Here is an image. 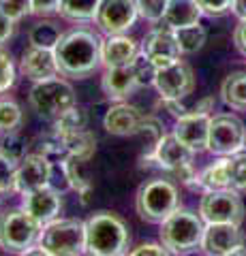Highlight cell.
<instances>
[{
	"label": "cell",
	"instance_id": "35",
	"mask_svg": "<svg viewBox=\"0 0 246 256\" xmlns=\"http://www.w3.org/2000/svg\"><path fill=\"white\" fill-rule=\"evenodd\" d=\"M133 70H135V79H137V86H152V84H154L156 66L152 64V60L146 58L144 54H137V58L133 60Z\"/></svg>",
	"mask_w": 246,
	"mask_h": 256
},
{
	"label": "cell",
	"instance_id": "24",
	"mask_svg": "<svg viewBox=\"0 0 246 256\" xmlns=\"http://www.w3.org/2000/svg\"><path fill=\"white\" fill-rule=\"evenodd\" d=\"M62 146H65L67 154H75L82 158H92L94 150H97V137L88 130V128H82V130H73V132H62L58 134Z\"/></svg>",
	"mask_w": 246,
	"mask_h": 256
},
{
	"label": "cell",
	"instance_id": "21",
	"mask_svg": "<svg viewBox=\"0 0 246 256\" xmlns=\"http://www.w3.org/2000/svg\"><path fill=\"white\" fill-rule=\"evenodd\" d=\"M135 88H137V79H135L133 64H129V66H109L103 75V92L109 100H124Z\"/></svg>",
	"mask_w": 246,
	"mask_h": 256
},
{
	"label": "cell",
	"instance_id": "28",
	"mask_svg": "<svg viewBox=\"0 0 246 256\" xmlns=\"http://www.w3.org/2000/svg\"><path fill=\"white\" fill-rule=\"evenodd\" d=\"M60 36H62V32L54 22H37L28 32L30 45L43 47V50H54L58 45Z\"/></svg>",
	"mask_w": 246,
	"mask_h": 256
},
{
	"label": "cell",
	"instance_id": "44",
	"mask_svg": "<svg viewBox=\"0 0 246 256\" xmlns=\"http://www.w3.org/2000/svg\"><path fill=\"white\" fill-rule=\"evenodd\" d=\"M233 41H235V47L240 50V54L246 56V20H240V24L235 26Z\"/></svg>",
	"mask_w": 246,
	"mask_h": 256
},
{
	"label": "cell",
	"instance_id": "33",
	"mask_svg": "<svg viewBox=\"0 0 246 256\" xmlns=\"http://www.w3.org/2000/svg\"><path fill=\"white\" fill-rule=\"evenodd\" d=\"M229 166V188L233 190H246V154L237 152L227 158Z\"/></svg>",
	"mask_w": 246,
	"mask_h": 256
},
{
	"label": "cell",
	"instance_id": "17",
	"mask_svg": "<svg viewBox=\"0 0 246 256\" xmlns=\"http://www.w3.org/2000/svg\"><path fill=\"white\" fill-rule=\"evenodd\" d=\"M20 70L28 79H33V82H41V79L56 77L58 64H56L54 50H43V47L30 45L28 50L24 52V56H22Z\"/></svg>",
	"mask_w": 246,
	"mask_h": 256
},
{
	"label": "cell",
	"instance_id": "27",
	"mask_svg": "<svg viewBox=\"0 0 246 256\" xmlns=\"http://www.w3.org/2000/svg\"><path fill=\"white\" fill-rule=\"evenodd\" d=\"M99 4L101 0H60L58 13L62 18L73 20V22H88V20H94Z\"/></svg>",
	"mask_w": 246,
	"mask_h": 256
},
{
	"label": "cell",
	"instance_id": "26",
	"mask_svg": "<svg viewBox=\"0 0 246 256\" xmlns=\"http://www.w3.org/2000/svg\"><path fill=\"white\" fill-rule=\"evenodd\" d=\"M201 190H220V188H229V166H227V158H220L216 162H212L210 166L199 173L197 178Z\"/></svg>",
	"mask_w": 246,
	"mask_h": 256
},
{
	"label": "cell",
	"instance_id": "23",
	"mask_svg": "<svg viewBox=\"0 0 246 256\" xmlns=\"http://www.w3.org/2000/svg\"><path fill=\"white\" fill-rule=\"evenodd\" d=\"M201 18V9L197 4V0H167L163 13V22L165 26H169L171 30L184 28V26H193Z\"/></svg>",
	"mask_w": 246,
	"mask_h": 256
},
{
	"label": "cell",
	"instance_id": "42",
	"mask_svg": "<svg viewBox=\"0 0 246 256\" xmlns=\"http://www.w3.org/2000/svg\"><path fill=\"white\" fill-rule=\"evenodd\" d=\"M13 30H15V20H11L9 15H5L0 11V43L9 41L13 36Z\"/></svg>",
	"mask_w": 246,
	"mask_h": 256
},
{
	"label": "cell",
	"instance_id": "43",
	"mask_svg": "<svg viewBox=\"0 0 246 256\" xmlns=\"http://www.w3.org/2000/svg\"><path fill=\"white\" fill-rule=\"evenodd\" d=\"M133 256H146V254H154V256H161V254H167V248H165L163 244L156 246V244H141L139 248H135V250H131Z\"/></svg>",
	"mask_w": 246,
	"mask_h": 256
},
{
	"label": "cell",
	"instance_id": "39",
	"mask_svg": "<svg viewBox=\"0 0 246 256\" xmlns=\"http://www.w3.org/2000/svg\"><path fill=\"white\" fill-rule=\"evenodd\" d=\"M0 11L18 22L30 13V0H0Z\"/></svg>",
	"mask_w": 246,
	"mask_h": 256
},
{
	"label": "cell",
	"instance_id": "4",
	"mask_svg": "<svg viewBox=\"0 0 246 256\" xmlns=\"http://www.w3.org/2000/svg\"><path fill=\"white\" fill-rule=\"evenodd\" d=\"M178 188L169 180H150L141 184L135 198L139 218L152 224H161L165 218H169L178 210Z\"/></svg>",
	"mask_w": 246,
	"mask_h": 256
},
{
	"label": "cell",
	"instance_id": "5",
	"mask_svg": "<svg viewBox=\"0 0 246 256\" xmlns=\"http://www.w3.org/2000/svg\"><path fill=\"white\" fill-rule=\"evenodd\" d=\"M45 254L75 256L86 252V222L82 220H52L47 222L39 237Z\"/></svg>",
	"mask_w": 246,
	"mask_h": 256
},
{
	"label": "cell",
	"instance_id": "19",
	"mask_svg": "<svg viewBox=\"0 0 246 256\" xmlns=\"http://www.w3.org/2000/svg\"><path fill=\"white\" fill-rule=\"evenodd\" d=\"M137 54H139V47L131 36L109 34V38L103 41V47H101V62L105 64V68L129 66L137 58Z\"/></svg>",
	"mask_w": 246,
	"mask_h": 256
},
{
	"label": "cell",
	"instance_id": "10",
	"mask_svg": "<svg viewBox=\"0 0 246 256\" xmlns=\"http://www.w3.org/2000/svg\"><path fill=\"white\" fill-rule=\"evenodd\" d=\"M201 250L214 256L246 254V239L240 230V224H225V222L208 224L203 230Z\"/></svg>",
	"mask_w": 246,
	"mask_h": 256
},
{
	"label": "cell",
	"instance_id": "22",
	"mask_svg": "<svg viewBox=\"0 0 246 256\" xmlns=\"http://www.w3.org/2000/svg\"><path fill=\"white\" fill-rule=\"evenodd\" d=\"M62 175L69 182V186L77 190L82 194V201L88 203V194H90V171H88V158L69 154L62 160Z\"/></svg>",
	"mask_w": 246,
	"mask_h": 256
},
{
	"label": "cell",
	"instance_id": "20",
	"mask_svg": "<svg viewBox=\"0 0 246 256\" xmlns=\"http://www.w3.org/2000/svg\"><path fill=\"white\" fill-rule=\"evenodd\" d=\"M193 156H195V152L188 150L173 132L163 134V139L158 141V146L154 150V160L158 162V166L169 169V171L178 169L182 164L193 162Z\"/></svg>",
	"mask_w": 246,
	"mask_h": 256
},
{
	"label": "cell",
	"instance_id": "18",
	"mask_svg": "<svg viewBox=\"0 0 246 256\" xmlns=\"http://www.w3.org/2000/svg\"><path fill=\"white\" fill-rule=\"evenodd\" d=\"M144 114L137 109L129 105V102H118V105L109 107V111L105 114V124L107 132L112 134H120V137H126V134H137L141 122H144Z\"/></svg>",
	"mask_w": 246,
	"mask_h": 256
},
{
	"label": "cell",
	"instance_id": "16",
	"mask_svg": "<svg viewBox=\"0 0 246 256\" xmlns=\"http://www.w3.org/2000/svg\"><path fill=\"white\" fill-rule=\"evenodd\" d=\"M24 210L45 226L47 222L56 220L60 216V210H62L60 192L50 188V184L28 192V194H24Z\"/></svg>",
	"mask_w": 246,
	"mask_h": 256
},
{
	"label": "cell",
	"instance_id": "8",
	"mask_svg": "<svg viewBox=\"0 0 246 256\" xmlns=\"http://www.w3.org/2000/svg\"><path fill=\"white\" fill-rule=\"evenodd\" d=\"M246 148V126L240 118L220 114L210 118L208 150L216 156H231Z\"/></svg>",
	"mask_w": 246,
	"mask_h": 256
},
{
	"label": "cell",
	"instance_id": "15",
	"mask_svg": "<svg viewBox=\"0 0 246 256\" xmlns=\"http://www.w3.org/2000/svg\"><path fill=\"white\" fill-rule=\"evenodd\" d=\"M173 134L184 143L195 154L208 150V134H210V116L208 114H186L176 120Z\"/></svg>",
	"mask_w": 246,
	"mask_h": 256
},
{
	"label": "cell",
	"instance_id": "45",
	"mask_svg": "<svg viewBox=\"0 0 246 256\" xmlns=\"http://www.w3.org/2000/svg\"><path fill=\"white\" fill-rule=\"evenodd\" d=\"M214 107V98L212 96H205L203 100H197L195 105H193V111H197V114H210Z\"/></svg>",
	"mask_w": 246,
	"mask_h": 256
},
{
	"label": "cell",
	"instance_id": "32",
	"mask_svg": "<svg viewBox=\"0 0 246 256\" xmlns=\"http://www.w3.org/2000/svg\"><path fill=\"white\" fill-rule=\"evenodd\" d=\"M86 126H88V116H86V111L79 105H73L56 120V134L82 130Z\"/></svg>",
	"mask_w": 246,
	"mask_h": 256
},
{
	"label": "cell",
	"instance_id": "6",
	"mask_svg": "<svg viewBox=\"0 0 246 256\" xmlns=\"http://www.w3.org/2000/svg\"><path fill=\"white\" fill-rule=\"evenodd\" d=\"M30 105L37 111V116L45 120H58L67 109L77 105L75 90L65 79H41V82H35L30 90Z\"/></svg>",
	"mask_w": 246,
	"mask_h": 256
},
{
	"label": "cell",
	"instance_id": "34",
	"mask_svg": "<svg viewBox=\"0 0 246 256\" xmlns=\"http://www.w3.org/2000/svg\"><path fill=\"white\" fill-rule=\"evenodd\" d=\"M22 124V109L13 100H0V132H13Z\"/></svg>",
	"mask_w": 246,
	"mask_h": 256
},
{
	"label": "cell",
	"instance_id": "41",
	"mask_svg": "<svg viewBox=\"0 0 246 256\" xmlns=\"http://www.w3.org/2000/svg\"><path fill=\"white\" fill-rule=\"evenodd\" d=\"M60 6V0H30V13L35 15H52Z\"/></svg>",
	"mask_w": 246,
	"mask_h": 256
},
{
	"label": "cell",
	"instance_id": "46",
	"mask_svg": "<svg viewBox=\"0 0 246 256\" xmlns=\"http://www.w3.org/2000/svg\"><path fill=\"white\" fill-rule=\"evenodd\" d=\"M231 11H233L240 20H246V0H233Z\"/></svg>",
	"mask_w": 246,
	"mask_h": 256
},
{
	"label": "cell",
	"instance_id": "31",
	"mask_svg": "<svg viewBox=\"0 0 246 256\" xmlns=\"http://www.w3.org/2000/svg\"><path fill=\"white\" fill-rule=\"evenodd\" d=\"M0 152L9 160H13L15 164H20L22 160L28 156V139L24 137V134H20L18 130L7 132V137L0 143Z\"/></svg>",
	"mask_w": 246,
	"mask_h": 256
},
{
	"label": "cell",
	"instance_id": "1",
	"mask_svg": "<svg viewBox=\"0 0 246 256\" xmlns=\"http://www.w3.org/2000/svg\"><path fill=\"white\" fill-rule=\"evenodd\" d=\"M101 47L103 41L90 30L77 28L60 36L54 47L58 73L73 79H84L101 66Z\"/></svg>",
	"mask_w": 246,
	"mask_h": 256
},
{
	"label": "cell",
	"instance_id": "14",
	"mask_svg": "<svg viewBox=\"0 0 246 256\" xmlns=\"http://www.w3.org/2000/svg\"><path fill=\"white\" fill-rule=\"evenodd\" d=\"M52 180V162L45 154H30L18 164L13 192L28 194L37 188L47 186Z\"/></svg>",
	"mask_w": 246,
	"mask_h": 256
},
{
	"label": "cell",
	"instance_id": "13",
	"mask_svg": "<svg viewBox=\"0 0 246 256\" xmlns=\"http://www.w3.org/2000/svg\"><path fill=\"white\" fill-rule=\"evenodd\" d=\"M141 54L152 60L156 68H161L180 60L182 50L176 38V32L169 26H165V28H154L152 32H148L144 43H141Z\"/></svg>",
	"mask_w": 246,
	"mask_h": 256
},
{
	"label": "cell",
	"instance_id": "11",
	"mask_svg": "<svg viewBox=\"0 0 246 256\" xmlns=\"http://www.w3.org/2000/svg\"><path fill=\"white\" fill-rule=\"evenodd\" d=\"M154 86L163 98H186L195 88L193 68L186 62L176 60L167 66L156 68Z\"/></svg>",
	"mask_w": 246,
	"mask_h": 256
},
{
	"label": "cell",
	"instance_id": "29",
	"mask_svg": "<svg viewBox=\"0 0 246 256\" xmlns=\"http://www.w3.org/2000/svg\"><path fill=\"white\" fill-rule=\"evenodd\" d=\"M139 137H144V154H141V162H146V160H154V150L158 146V141L163 139V124L158 122L154 118H144V122H141L139 130H137Z\"/></svg>",
	"mask_w": 246,
	"mask_h": 256
},
{
	"label": "cell",
	"instance_id": "40",
	"mask_svg": "<svg viewBox=\"0 0 246 256\" xmlns=\"http://www.w3.org/2000/svg\"><path fill=\"white\" fill-rule=\"evenodd\" d=\"M197 4L205 15H223L233 6V0H197Z\"/></svg>",
	"mask_w": 246,
	"mask_h": 256
},
{
	"label": "cell",
	"instance_id": "30",
	"mask_svg": "<svg viewBox=\"0 0 246 256\" xmlns=\"http://www.w3.org/2000/svg\"><path fill=\"white\" fill-rule=\"evenodd\" d=\"M176 32V38H178V43H180V50L182 54H195V52H199L203 43H205V28L199 26V22L193 24V26H184V28H178V30H173Z\"/></svg>",
	"mask_w": 246,
	"mask_h": 256
},
{
	"label": "cell",
	"instance_id": "38",
	"mask_svg": "<svg viewBox=\"0 0 246 256\" xmlns=\"http://www.w3.org/2000/svg\"><path fill=\"white\" fill-rule=\"evenodd\" d=\"M15 84V66L11 56L0 50V94Z\"/></svg>",
	"mask_w": 246,
	"mask_h": 256
},
{
	"label": "cell",
	"instance_id": "3",
	"mask_svg": "<svg viewBox=\"0 0 246 256\" xmlns=\"http://www.w3.org/2000/svg\"><path fill=\"white\" fill-rule=\"evenodd\" d=\"M203 230L201 216L188 210H176L161 222V244L171 254H186L195 248H201Z\"/></svg>",
	"mask_w": 246,
	"mask_h": 256
},
{
	"label": "cell",
	"instance_id": "2",
	"mask_svg": "<svg viewBox=\"0 0 246 256\" xmlns=\"http://www.w3.org/2000/svg\"><path fill=\"white\" fill-rule=\"evenodd\" d=\"M129 226L112 212H97L86 222V252L94 256H118L129 250Z\"/></svg>",
	"mask_w": 246,
	"mask_h": 256
},
{
	"label": "cell",
	"instance_id": "7",
	"mask_svg": "<svg viewBox=\"0 0 246 256\" xmlns=\"http://www.w3.org/2000/svg\"><path fill=\"white\" fill-rule=\"evenodd\" d=\"M43 224L33 218L26 210H11L0 218V246L11 252L26 254L41 237Z\"/></svg>",
	"mask_w": 246,
	"mask_h": 256
},
{
	"label": "cell",
	"instance_id": "37",
	"mask_svg": "<svg viewBox=\"0 0 246 256\" xmlns=\"http://www.w3.org/2000/svg\"><path fill=\"white\" fill-rule=\"evenodd\" d=\"M15 171H18V164L0 152V194L13 190V186H15Z\"/></svg>",
	"mask_w": 246,
	"mask_h": 256
},
{
	"label": "cell",
	"instance_id": "36",
	"mask_svg": "<svg viewBox=\"0 0 246 256\" xmlns=\"http://www.w3.org/2000/svg\"><path fill=\"white\" fill-rule=\"evenodd\" d=\"M135 2H137V11L144 20H148V22L163 20L167 0H135Z\"/></svg>",
	"mask_w": 246,
	"mask_h": 256
},
{
	"label": "cell",
	"instance_id": "12",
	"mask_svg": "<svg viewBox=\"0 0 246 256\" xmlns=\"http://www.w3.org/2000/svg\"><path fill=\"white\" fill-rule=\"evenodd\" d=\"M137 15L139 11L135 0H101L94 20L107 34H122L135 24Z\"/></svg>",
	"mask_w": 246,
	"mask_h": 256
},
{
	"label": "cell",
	"instance_id": "9",
	"mask_svg": "<svg viewBox=\"0 0 246 256\" xmlns=\"http://www.w3.org/2000/svg\"><path fill=\"white\" fill-rule=\"evenodd\" d=\"M199 216L205 224H240L244 220V203L233 188L205 190L199 203Z\"/></svg>",
	"mask_w": 246,
	"mask_h": 256
},
{
	"label": "cell",
	"instance_id": "25",
	"mask_svg": "<svg viewBox=\"0 0 246 256\" xmlns=\"http://www.w3.org/2000/svg\"><path fill=\"white\" fill-rule=\"evenodd\" d=\"M220 94H223V100L231 109L244 111L246 109V73L244 70L227 75L223 86H220Z\"/></svg>",
	"mask_w": 246,
	"mask_h": 256
}]
</instances>
